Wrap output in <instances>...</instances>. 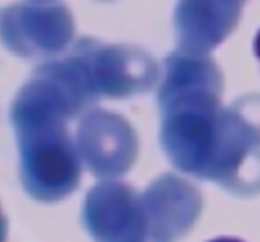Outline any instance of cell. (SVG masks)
I'll use <instances>...</instances> for the list:
<instances>
[{"mask_svg": "<svg viewBox=\"0 0 260 242\" xmlns=\"http://www.w3.org/2000/svg\"><path fill=\"white\" fill-rule=\"evenodd\" d=\"M69 116L49 97L21 101L15 112L21 141V182L40 203H54L70 195L80 181V160L65 133L62 117Z\"/></svg>", "mask_w": 260, "mask_h": 242, "instance_id": "obj_1", "label": "cell"}, {"mask_svg": "<svg viewBox=\"0 0 260 242\" xmlns=\"http://www.w3.org/2000/svg\"><path fill=\"white\" fill-rule=\"evenodd\" d=\"M78 51L99 95L128 98L148 92L159 83V65L146 51L137 46L84 40L78 45Z\"/></svg>", "mask_w": 260, "mask_h": 242, "instance_id": "obj_2", "label": "cell"}, {"mask_svg": "<svg viewBox=\"0 0 260 242\" xmlns=\"http://www.w3.org/2000/svg\"><path fill=\"white\" fill-rule=\"evenodd\" d=\"M254 53H255V57L260 63V30L255 35V40H254Z\"/></svg>", "mask_w": 260, "mask_h": 242, "instance_id": "obj_6", "label": "cell"}, {"mask_svg": "<svg viewBox=\"0 0 260 242\" xmlns=\"http://www.w3.org/2000/svg\"><path fill=\"white\" fill-rule=\"evenodd\" d=\"M103 2H113V0H103Z\"/></svg>", "mask_w": 260, "mask_h": 242, "instance_id": "obj_8", "label": "cell"}, {"mask_svg": "<svg viewBox=\"0 0 260 242\" xmlns=\"http://www.w3.org/2000/svg\"><path fill=\"white\" fill-rule=\"evenodd\" d=\"M80 154L95 174L124 170L137 154L135 133L122 117L111 112H92L78 132Z\"/></svg>", "mask_w": 260, "mask_h": 242, "instance_id": "obj_4", "label": "cell"}, {"mask_svg": "<svg viewBox=\"0 0 260 242\" xmlns=\"http://www.w3.org/2000/svg\"><path fill=\"white\" fill-rule=\"evenodd\" d=\"M248 0H178L175 33L178 49L210 54L237 29Z\"/></svg>", "mask_w": 260, "mask_h": 242, "instance_id": "obj_3", "label": "cell"}, {"mask_svg": "<svg viewBox=\"0 0 260 242\" xmlns=\"http://www.w3.org/2000/svg\"><path fill=\"white\" fill-rule=\"evenodd\" d=\"M7 239V220L4 217V212L0 209V242H5Z\"/></svg>", "mask_w": 260, "mask_h": 242, "instance_id": "obj_5", "label": "cell"}, {"mask_svg": "<svg viewBox=\"0 0 260 242\" xmlns=\"http://www.w3.org/2000/svg\"><path fill=\"white\" fill-rule=\"evenodd\" d=\"M210 242H243V240L233 239V237H219V239H214V240H210Z\"/></svg>", "mask_w": 260, "mask_h": 242, "instance_id": "obj_7", "label": "cell"}]
</instances>
